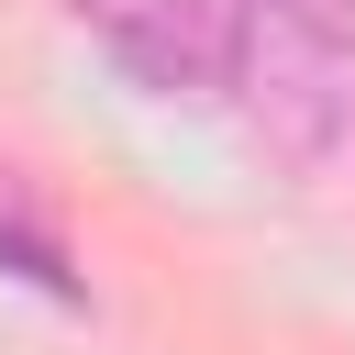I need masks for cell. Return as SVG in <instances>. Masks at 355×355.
<instances>
[{"mask_svg":"<svg viewBox=\"0 0 355 355\" xmlns=\"http://www.w3.org/2000/svg\"><path fill=\"white\" fill-rule=\"evenodd\" d=\"M67 22L155 100H233L244 89V0H67Z\"/></svg>","mask_w":355,"mask_h":355,"instance_id":"6da1fadb","label":"cell"},{"mask_svg":"<svg viewBox=\"0 0 355 355\" xmlns=\"http://www.w3.org/2000/svg\"><path fill=\"white\" fill-rule=\"evenodd\" d=\"M0 255H22L11 277H44L55 300H78V277H67V244H55V233H44V222H33V211H22L11 189H0Z\"/></svg>","mask_w":355,"mask_h":355,"instance_id":"7a4b0ae2","label":"cell"},{"mask_svg":"<svg viewBox=\"0 0 355 355\" xmlns=\"http://www.w3.org/2000/svg\"><path fill=\"white\" fill-rule=\"evenodd\" d=\"M255 22H300V33H355V0H244Z\"/></svg>","mask_w":355,"mask_h":355,"instance_id":"3957f363","label":"cell"}]
</instances>
